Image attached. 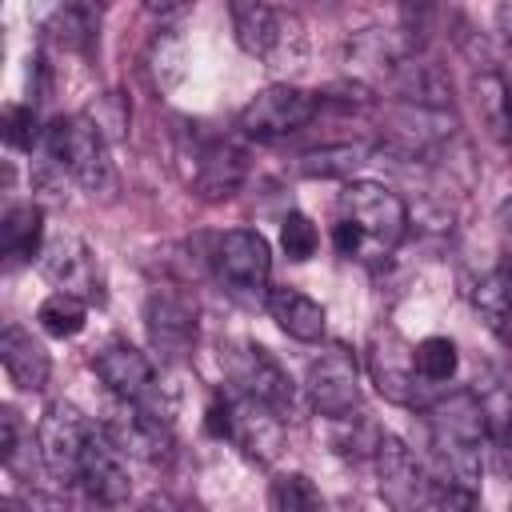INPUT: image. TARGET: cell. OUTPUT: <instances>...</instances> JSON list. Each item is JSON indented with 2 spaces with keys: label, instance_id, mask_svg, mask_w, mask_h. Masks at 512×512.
I'll list each match as a JSON object with an SVG mask.
<instances>
[{
  "label": "cell",
  "instance_id": "obj_1",
  "mask_svg": "<svg viewBox=\"0 0 512 512\" xmlns=\"http://www.w3.org/2000/svg\"><path fill=\"white\" fill-rule=\"evenodd\" d=\"M432 448L448 472V484L480 492L484 472V440H488V412L476 392H452L428 408Z\"/></svg>",
  "mask_w": 512,
  "mask_h": 512
},
{
  "label": "cell",
  "instance_id": "obj_2",
  "mask_svg": "<svg viewBox=\"0 0 512 512\" xmlns=\"http://www.w3.org/2000/svg\"><path fill=\"white\" fill-rule=\"evenodd\" d=\"M340 224H348L360 236L364 244L360 260H380L400 244L408 228V208L392 188L376 180H352L340 192Z\"/></svg>",
  "mask_w": 512,
  "mask_h": 512
},
{
  "label": "cell",
  "instance_id": "obj_3",
  "mask_svg": "<svg viewBox=\"0 0 512 512\" xmlns=\"http://www.w3.org/2000/svg\"><path fill=\"white\" fill-rule=\"evenodd\" d=\"M44 148L48 156L92 196H108L116 188L112 164H108V136L88 120V116H56L44 128Z\"/></svg>",
  "mask_w": 512,
  "mask_h": 512
},
{
  "label": "cell",
  "instance_id": "obj_4",
  "mask_svg": "<svg viewBox=\"0 0 512 512\" xmlns=\"http://www.w3.org/2000/svg\"><path fill=\"white\" fill-rule=\"evenodd\" d=\"M212 272L228 288V296L244 304H268V272H272V252L268 240L256 228H232L216 240L212 248Z\"/></svg>",
  "mask_w": 512,
  "mask_h": 512
},
{
  "label": "cell",
  "instance_id": "obj_5",
  "mask_svg": "<svg viewBox=\"0 0 512 512\" xmlns=\"http://www.w3.org/2000/svg\"><path fill=\"white\" fill-rule=\"evenodd\" d=\"M320 108V96L316 92H304L296 84H268L260 88L236 116V128L248 136V140H280V136H292L300 132Z\"/></svg>",
  "mask_w": 512,
  "mask_h": 512
},
{
  "label": "cell",
  "instance_id": "obj_6",
  "mask_svg": "<svg viewBox=\"0 0 512 512\" xmlns=\"http://www.w3.org/2000/svg\"><path fill=\"white\" fill-rule=\"evenodd\" d=\"M372 464H376V492L392 512H424V504L432 500V480L400 436H380Z\"/></svg>",
  "mask_w": 512,
  "mask_h": 512
},
{
  "label": "cell",
  "instance_id": "obj_7",
  "mask_svg": "<svg viewBox=\"0 0 512 512\" xmlns=\"http://www.w3.org/2000/svg\"><path fill=\"white\" fill-rule=\"evenodd\" d=\"M224 372H228V380L236 384V392H244V396H252V400H264V404H272L276 412H288V408H292V380H288V372L280 368V360H276L264 344H256V340H236V344H228V352H224Z\"/></svg>",
  "mask_w": 512,
  "mask_h": 512
},
{
  "label": "cell",
  "instance_id": "obj_8",
  "mask_svg": "<svg viewBox=\"0 0 512 512\" xmlns=\"http://www.w3.org/2000/svg\"><path fill=\"white\" fill-rule=\"evenodd\" d=\"M308 400L320 416L328 420H344L360 408V368H356V356L340 344L324 348L312 364H308Z\"/></svg>",
  "mask_w": 512,
  "mask_h": 512
},
{
  "label": "cell",
  "instance_id": "obj_9",
  "mask_svg": "<svg viewBox=\"0 0 512 512\" xmlns=\"http://www.w3.org/2000/svg\"><path fill=\"white\" fill-rule=\"evenodd\" d=\"M244 176H248V152L232 136H200L192 144L188 188L200 200H228V196H236Z\"/></svg>",
  "mask_w": 512,
  "mask_h": 512
},
{
  "label": "cell",
  "instance_id": "obj_10",
  "mask_svg": "<svg viewBox=\"0 0 512 512\" xmlns=\"http://www.w3.org/2000/svg\"><path fill=\"white\" fill-rule=\"evenodd\" d=\"M92 436V424L64 400L48 404L40 424H36V444H40V460L56 480H80V460H84V444Z\"/></svg>",
  "mask_w": 512,
  "mask_h": 512
},
{
  "label": "cell",
  "instance_id": "obj_11",
  "mask_svg": "<svg viewBox=\"0 0 512 512\" xmlns=\"http://www.w3.org/2000/svg\"><path fill=\"white\" fill-rule=\"evenodd\" d=\"M144 328L160 360H184L196 340V304L180 288H152L144 300Z\"/></svg>",
  "mask_w": 512,
  "mask_h": 512
},
{
  "label": "cell",
  "instance_id": "obj_12",
  "mask_svg": "<svg viewBox=\"0 0 512 512\" xmlns=\"http://www.w3.org/2000/svg\"><path fill=\"white\" fill-rule=\"evenodd\" d=\"M104 432L136 460L144 464H168L172 460V428L168 420H160L152 408H144V400H116Z\"/></svg>",
  "mask_w": 512,
  "mask_h": 512
},
{
  "label": "cell",
  "instance_id": "obj_13",
  "mask_svg": "<svg viewBox=\"0 0 512 512\" xmlns=\"http://www.w3.org/2000/svg\"><path fill=\"white\" fill-rule=\"evenodd\" d=\"M40 272H44V280H48L56 292H68V296H76V300H84V304L104 296L96 256H92V248H88L80 236H72V232H60V236H52V240L44 244V252H40Z\"/></svg>",
  "mask_w": 512,
  "mask_h": 512
},
{
  "label": "cell",
  "instance_id": "obj_14",
  "mask_svg": "<svg viewBox=\"0 0 512 512\" xmlns=\"http://www.w3.org/2000/svg\"><path fill=\"white\" fill-rule=\"evenodd\" d=\"M84 492L96 500V504H124L128 492H132V476H128V452L104 432V428H92L88 444H84V460H80V480Z\"/></svg>",
  "mask_w": 512,
  "mask_h": 512
},
{
  "label": "cell",
  "instance_id": "obj_15",
  "mask_svg": "<svg viewBox=\"0 0 512 512\" xmlns=\"http://www.w3.org/2000/svg\"><path fill=\"white\" fill-rule=\"evenodd\" d=\"M368 368L380 388V396L396 404H416V348L404 344L396 328H376L368 344Z\"/></svg>",
  "mask_w": 512,
  "mask_h": 512
},
{
  "label": "cell",
  "instance_id": "obj_16",
  "mask_svg": "<svg viewBox=\"0 0 512 512\" xmlns=\"http://www.w3.org/2000/svg\"><path fill=\"white\" fill-rule=\"evenodd\" d=\"M228 416H232V432L228 440H236L244 448V456L252 460H272L284 444V412H276L264 400H252L244 392L228 396Z\"/></svg>",
  "mask_w": 512,
  "mask_h": 512
},
{
  "label": "cell",
  "instance_id": "obj_17",
  "mask_svg": "<svg viewBox=\"0 0 512 512\" xmlns=\"http://www.w3.org/2000/svg\"><path fill=\"white\" fill-rule=\"evenodd\" d=\"M92 368H96V376L108 384V392L116 400H144L152 392V384H156L152 360L128 340H108L92 356Z\"/></svg>",
  "mask_w": 512,
  "mask_h": 512
},
{
  "label": "cell",
  "instance_id": "obj_18",
  "mask_svg": "<svg viewBox=\"0 0 512 512\" xmlns=\"http://www.w3.org/2000/svg\"><path fill=\"white\" fill-rule=\"evenodd\" d=\"M0 364H4L8 380H12L20 392H40V388L48 384V372H52L44 344H40L32 332L16 328V324H8V328L0 332Z\"/></svg>",
  "mask_w": 512,
  "mask_h": 512
},
{
  "label": "cell",
  "instance_id": "obj_19",
  "mask_svg": "<svg viewBox=\"0 0 512 512\" xmlns=\"http://www.w3.org/2000/svg\"><path fill=\"white\" fill-rule=\"evenodd\" d=\"M232 28H236V44L252 56H272L276 44L284 40V12L272 4H256V0H236L232 4Z\"/></svg>",
  "mask_w": 512,
  "mask_h": 512
},
{
  "label": "cell",
  "instance_id": "obj_20",
  "mask_svg": "<svg viewBox=\"0 0 512 512\" xmlns=\"http://www.w3.org/2000/svg\"><path fill=\"white\" fill-rule=\"evenodd\" d=\"M268 312H272V320L280 324V332H288L292 340H300V344H316L320 336H324V308L308 296V292H300V288H272L268 292Z\"/></svg>",
  "mask_w": 512,
  "mask_h": 512
},
{
  "label": "cell",
  "instance_id": "obj_21",
  "mask_svg": "<svg viewBox=\"0 0 512 512\" xmlns=\"http://www.w3.org/2000/svg\"><path fill=\"white\" fill-rule=\"evenodd\" d=\"M44 240V212L36 204H8L4 220H0V248L8 256V264H28L32 256H40Z\"/></svg>",
  "mask_w": 512,
  "mask_h": 512
},
{
  "label": "cell",
  "instance_id": "obj_22",
  "mask_svg": "<svg viewBox=\"0 0 512 512\" xmlns=\"http://www.w3.org/2000/svg\"><path fill=\"white\" fill-rule=\"evenodd\" d=\"M476 108L480 120L488 124V132L504 144H512V84L500 72H480L476 76Z\"/></svg>",
  "mask_w": 512,
  "mask_h": 512
},
{
  "label": "cell",
  "instance_id": "obj_23",
  "mask_svg": "<svg viewBox=\"0 0 512 512\" xmlns=\"http://www.w3.org/2000/svg\"><path fill=\"white\" fill-rule=\"evenodd\" d=\"M268 512H328V504L304 472H280L268 488Z\"/></svg>",
  "mask_w": 512,
  "mask_h": 512
},
{
  "label": "cell",
  "instance_id": "obj_24",
  "mask_svg": "<svg viewBox=\"0 0 512 512\" xmlns=\"http://www.w3.org/2000/svg\"><path fill=\"white\" fill-rule=\"evenodd\" d=\"M44 32H48L60 48L80 52V48H88L92 36H96V12H92L88 4H64V8L52 12V20H48Z\"/></svg>",
  "mask_w": 512,
  "mask_h": 512
},
{
  "label": "cell",
  "instance_id": "obj_25",
  "mask_svg": "<svg viewBox=\"0 0 512 512\" xmlns=\"http://www.w3.org/2000/svg\"><path fill=\"white\" fill-rule=\"evenodd\" d=\"M364 156H368L364 144H324V148H312V152L300 156V172L304 176H320V180L348 176L356 164H364Z\"/></svg>",
  "mask_w": 512,
  "mask_h": 512
},
{
  "label": "cell",
  "instance_id": "obj_26",
  "mask_svg": "<svg viewBox=\"0 0 512 512\" xmlns=\"http://www.w3.org/2000/svg\"><path fill=\"white\" fill-rule=\"evenodd\" d=\"M36 320H40V328H44L48 336L68 340V336H76V332L84 328L88 308H84V300H76V296H68V292H52V296L36 308Z\"/></svg>",
  "mask_w": 512,
  "mask_h": 512
},
{
  "label": "cell",
  "instance_id": "obj_27",
  "mask_svg": "<svg viewBox=\"0 0 512 512\" xmlns=\"http://www.w3.org/2000/svg\"><path fill=\"white\" fill-rule=\"evenodd\" d=\"M456 364H460V356H456V344L448 336H428V340L416 344V376L424 384L452 380L456 376Z\"/></svg>",
  "mask_w": 512,
  "mask_h": 512
},
{
  "label": "cell",
  "instance_id": "obj_28",
  "mask_svg": "<svg viewBox=\"0 0 512 512\" xmlns=\"http://www.w3.org/2000/svg\"><path fill=\"white\" fill-rule=\"evenodd\" d=\"M280 244H284L288 260H308L320 248V232L304 212H288L284 224H280Z\"/></svg>",
  "mask_w": 512,
  "mask_h": 512
},
{
  "label": "cell",
  "instance_id": "obj_29",
  "mask_svg": "<svg viewBox=\"0 0 512 512\" xmlns=\"http://www.w3.org/2000/svg\"><path fill=\"white\" fill-rule=\"evenodd\" d=\"M36 112L32 108H24V104H8L4 108V140L12 144V148H32L36 144Z\"/></svg>",
  "mask_w": 512,
  "mask_h": 512
},
{
  "label": "cell",
  "instance_id": "obj_30",
  "mask_svg": "<svg viewBox=\"0 0 512 512\" xmlns=\"http://www.w3.org/2000/svg\"><path fill=\"white\" fill-rule=\"evenodd\" d=\"M16 436H20L16 412H12V408H4V412H0V456H4V464H12V460H16Z\"/></svg>",
  "mask_w": 512,
  "mask_h": 512
},
{
  "label": "cell",
  "instance_id": "obj_31",
  "mask_svg": "<svg viewBox=\"0 0 512 512\" xmlns=\"http://www.w3.org/2000/svg\"><path fill=\"white\" fill-rule=\"evenodd\" d=\"M28 512H68V508H64V500H56V496H44V492H36V496L28 500Z\"/></svg>",
  "mask_w": 512,
  "mask_h": 512
},
{
  "label": "cell",
  "instance_id": "obj_32",
  "mask_svg": "<svg viewBox=\"0 0 512 512\" xmlns=\"http://www.w3.org/2000/svg\"><path fill=\"white\" fill-rule=\"evenodd\" d=\"M144 512H188L184 504H176L172 496H152L148 504H144Z\"/></svg>",
  "mask_w": 512,
  "mask_h": 512
},
{
  "label": "cell",
  "instance_id": "obj_33",
  "mask_svg": "<svg viewBox=\"0 0 512 512\" xmlns=\"http://www.w3.org/2000/svg\"><path fill=\"white\" fill-rule=\"evenodd\" d=\"M496 24H500V36L512 40V4H500L496 8Z\"/></svg>",
  "mask_w": 512,
  "mask_h": 512
},
{
  "label": "cell",
  "instance_id": "obj_34",
  "mask_svg": "<svg viewBox=\"0 0 512 512\" xmlns=\"http://www.w3.org/2000/svg\"><path fill=\"white\" fill-rule=\"evenodd\" d=\"M0 512H28V504H20V500L4 496V500H0Z\"/></svg>",
  "mask_w": 512,
  "mask_h": 512
}]
</instances>
